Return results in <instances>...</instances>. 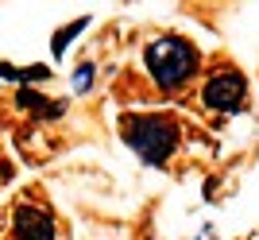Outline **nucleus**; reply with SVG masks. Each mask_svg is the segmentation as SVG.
Returning a JSON list of instances; mask_svg holds the SVG:
<instances>
[{"label":"nucleus","mask_w":259,"mask_h":240,"mask_svg":"<svg viewBox=\"0 0 259 240\" xmlns=\"http://www.w3.org/2000/svg\"><path fill=\"white\" fill-rule=\"evenodd\" d=\"M93 77H97V66L81 62V66H77V74H74V93H85V89L93 86Z\"/></svg>","instance_id":"obj_6"},{"label":"nucleus","mask_w":259,"mask_h":240,"mask_svg":"<svg viewBox=\"0 0 259 240\" xmlns=\"http://www.w3.org/2000/svg\"><path fill=\"white\" fill-rule=\"evenodd\" d=\"M124 143L151 167H166V159L178 147V120L162 116V112H140V116H124Z\"/></svg>","instance_id":"obj_2"},{"label":"nucleus","mask_w":259,"mask_h":240,"mask_svg":"<svg viewBox=\"0 0 259 240\" xmlns=\"http://www.w3.org/2000/svg\"><path fill=\"white\" fill-rule=\"evenodd\" d=\"M89 27V16H77L74 23H66L62 31H54V39H51V51H54V58H62L66 51H70V43L77 39V31H85Z\"/></svg>","instance_id":"obj_5"},{"label":"nucleus","mask_w":259,"mask_h":240,"mask_svg":"<svg viewBox=\"0 0 259 240\" xmlns=\"http://www.w3.org/2000/svg\"><path fill=\"white\" fill-rule=\"evenodd\" d=\"M143 62H147V74L155 77V86L159 89H182L190 77L197 74V66H201V55H197V47L182 35H162L155 39L147 51H143Z\"/></svg>","instance_id":"obj_1"},{"label":"nucleus","mask_w":259,"mask_h":240,"mask_svg":"<svg viewBox=\"0 0 259 240\" xmlns=\"http://www.w3.org/2000/svg\"><path fill=\"white\" fill-rule=\"evenodd\" d=\"M244 97H248V82H244V74H236V70L213 74L205 86H201V101H205V109H213V112H240L244 109Z\"/></svg>","instance_id":"obj_3"},{"label":"nucleus","mask_w":259,"mask_h":240,"mask_svg":"<svg viewBox=\"0 0 259 240\" xmlns=\"http://www.w3.org/2000/svg\"><path fill=\"white\" fill-rule=\"evenodd\" d=\"M12 225H16V240H54L58 236L51 213H43V209H35V206H20Z\"/></svg>","instance_id":"obj_4"}]
</instances>
